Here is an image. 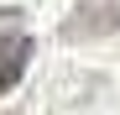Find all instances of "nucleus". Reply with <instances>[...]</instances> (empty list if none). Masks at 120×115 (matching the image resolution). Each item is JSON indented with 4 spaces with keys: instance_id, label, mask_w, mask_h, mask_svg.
Listing matches in <instances>:
<instances>
[{
    "instance_id": "1",
    "label": "nucleus",
    "mask_w": 120,
    "mask_h": 115,
    "mask_svg": "<svg viewBox=\"0 0 120 115\" xmlns=\"http://www.w3.org/2000/svg\"><path fill=\"white\" fill-rule=\"evenodd\" d=\"M26 63H31V37L16 31V26H5L0 31V94L16 89V79L26 73Z\"/></svg>"
},
{
    "instance_id": "2",
    "label": "nucleus",
    "mask_w": 120,
    "mask_h": 115,
    "mask_svg": "<svg viewBox=\"0 0 120 115\" xmlns=\"http://www.w3.org/2000/svg\"><path fill=\"white\" fill-rule=\"evenodd\" d=\"M120 26V5L110 0H84V5L73 11V21L63 26V37H94V31H115Z\"/></svg>"
}]
</instances>
